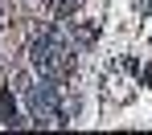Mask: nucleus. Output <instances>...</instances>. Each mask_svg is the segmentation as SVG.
<instances>
[{
    "instance_id": "2",
    "label": "nucleus",
    "mask_w": 152,
    "mask_h": 135,
    "mask_svg": "<svg viewBox=\"0 0 152 135\" xmlns=\"http://www.w3.org/2000/svg\"><path fill=\"white\" fill-rule=\"evenodd\" d=\"M70 37H74V45L78 49H86V45H95V37H99V25H95V21H82V25H70Z\"/></svg>"
},
{
    "instance_id": "4",
    "label": "nucleus",
    "mask_w": 152,
    "mask_h": 135,
    "mask_svg": "<svg viewBox=\"0 0 152 135\" xmlns=\"http://www.w3.org/2000/svg\"><path fill=\"white\" fill-rule=\"evenodd\" d=\"M0 25H4V4H0Z\"/></svg>"
},
{
    "instance_id": "1",
    "label": "nucleus",
    "mask_w": 152,
    "mask_h": 135,
    "mask_svg": "<svg viewBox=\"0 0 152 135\" xmlns=\"http://www.w3.org/2000/svg\"><path fill=\"white\" fill-rule=\"evenodd\" d=\"M29 119L17 115V98H12V86H0V127H25Z\"/></svg>"
},
{
    "instance_id": "3",
    "label": "nucleus",
    "mask_w": 152,
    "mask_h": 135,
    "mask_svg": "<svg viewBox=\"0 0 152 135\" xmlns=\"http://www.w3.org/2000/svg\"><path fill=\"white\" fill-rule=\"evenodd\" d=\"M136 78H140V86H148V90H152V70H148V66H144V70H140Z\"/></svg>"
}]
</instances>
